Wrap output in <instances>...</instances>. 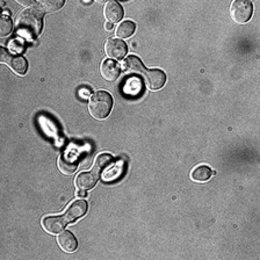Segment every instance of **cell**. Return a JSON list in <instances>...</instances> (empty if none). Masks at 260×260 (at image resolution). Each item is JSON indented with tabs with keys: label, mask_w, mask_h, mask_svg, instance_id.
<instances>
[{
	"label": "cell",
	"mask_w": 260,
	"mask_h": 260,
	"mask_svg": "<svg viewBox=\"0 0 260 260\" xmlns=\"http://www.w3.org/2000/svg\"><path fill=\"white\" fill-rule=\"evenodd\" d=\"M42 11L38 7L27 8L19 14L15 22L16 32L23 39L32 40L42 30Z\"/></svg>",
	"instance_id": "1"
},
{
	"label": "cell",
	"mask_w": 260,
	"mask_h": 260,
	"mask_svg": "<svg viewBox=\"0 0 260 260\" xmlns=\"http://www.w3.org/2000/svg\"><path fill=\"white\" fill-rule=\"evenodd\" d=\"M113 107V98L108 92L99 91L91 96L88 111L96 120H104L109 115Z\"/></svg>",
	"instance_id": "2"
},
{
	"label": "cell",
	"mask_w": 260,
	"mask_h": 260,
	"mask_svg": "<svg viewBox=\"0 0 260 260\" xmlns=\"http://www.w3.org/2000/svg\"><path fill=\"white\" fill-rule=\"evenodd\" d=\"M253 13V6L249 0H236L230 6L231 19L236 23H245L249 21Z\"/></svg>",
	"instance_id": "3"
},
{
	"label": "cell",
	"mask_w": 260,
	"mask_h": 260,
	"mask_svg": "<svg viewBox=\"0 0 260 260\" xmlns=\"http://www.w3.org/2000/svg\"><path fill=\"white\" fill-rule=\"evenodd\" d=\"M124 162L123 160H112L106 166L105 170L99 174V177L105 182H114L122 177L124 172Z\"/></svg>",
	"instance_id": "4"
},
{
	"label": "cell",
	"mask_w": 260,
	"mask_h": 260,
	"mask_svg": "<svg viewBox=\"0 0 260 260\" xmlns=\"http://www.w3.org/2000/svg\"><path fill=\"white\" fill-rule=\"evenodd\" d=\"M105 52L109 58L121 59L127 54V46L120 39H108L105 43Z\"/></svg>",
	"instance_id": "5"
},
{
	"label": "cell",
	"mask_w": 260,
	"mask_h": 260,
	"mask_svg": "<svg viewBox=\"0 0 260 260\" xmlns=\"http://www.w3.org/2000/svg\"><path fill=\"white\" fill-rule=\"evenodd\" d=\"M144 80L146 84V87L151 91H158L165 85L166 76L165 73L157 70V69H152V70H148L144 73Z\"/></svg>",
	"instance_id": "6"
},
{
	"label": "cell",
	"mask_w": 260,
	"mask_h": 260,
	"mask_svg": "<svg viewBox=\"0 0 260 260\" xmlns=\"http://www.w3.org/2000/svg\"><path fill=\"white\" fill-rule=\"evenodd\" d=\"M87 211V203L81 200L73 201L64 213V218L67 223H73L77 219L83 217Z\"/></svg>",
	"instance_id": "7"
},
{
	"label": "cell",
	"mask_w": 260,
	"mask_h": 260,
	"mask_svg": "<svg viewBox=\"0 0 260 260\" xmlns=\"http://www.w3.org/2000/svg\"><path fill=\"white\" fill-rule=\"evenodd\" d=\"M122 89H123V93L127 96L136 98L138 95H141L142 89H143V84H142L140 77L130 76L124 80Z\"/></svg>",
	"instance_id": "8"
},
{
	"label": "cell",
	"mask_w": 260,
	"mask_h": 260,
	"mask_svg": "<svg viewBox=\"0 0 260 260\" xmlns=\"http://www.w3.org/2000/svg\"><path fill=\"white\" fill-rule=\"evenodd\" d=\"M67 221L64 217L59 216H50L42 219V226L47 233L51 235L60 234L64 230Z\"/></svg>",
	"instance_id": "9"
},
{
	"label": "cell",
	"mask_w": 260,
	"mask_h": 260,
	"mask_svg": "<svg viewBox=\"0 0 260 260\" xmlns=\"http://www.w3.org/2000/svg\"><path fill=\"white\" fill-rule=\"evenodd\" d=\"M104 15L108 20V22L116 23L123 16V10L117 2H108L106 3L104 8Z\"/></svg>",
	"instance_id": "10"
},
{
	"label": "cell",
	"mask_w": 260,
	"mask_h": 260,
	"mask_svg": "<svg viewBox=\"0 0 260 260\" xmlns=\"http://www.w3.org/2000/svg\"><path fill=\"white\" fill-rule=\"evenodd\" d=\"M120 67L119 64L113 62V60H105L100 68V72L103 78L106 81H109V83H113L120 76Z\"/></svg>",
	"instance_id": "11"
},
{
	"label": "cell",
	"mask_w": 260,
	"mask_h": 260,
	"mask_svg": "<svg viewBox=\"0 0 260 260\" xmlns=\"http://www.w3.org/2000/svg\"><path fill=\"white\" fill-rule=\"evenodd\" d=\"M122 70L125 73L132 76L140 75L144 71V65L141 59L136 56H128L123 62H122Z\"/></svg>",
	"instance_id": "12"
},
{
	"label": "cell",
	"mask_w": 260,
	"mask_h": 260,
	"mask_svg": "<svg viewBox=\"0 0 260 260\" xmlns=\"http://www.w3.org/2000/svg\"><path fill=\"white\" fill-rule=\"evenodd\" d=\"M57 244L65 252H73L77 249V239L70 231H62L57 237Z\"/></svg>",
	"instance_id": "13"
},
{
	"label": "cell",
	"mask_w": 260,
	"mask_h": 260,
	"mask_svg": "<svg viewBox=\"0 0 260 260\" xmlns=\"http://www.w3.org/2000/svg\"><path fill=\"white\" fill-rule=\"evenodd\" d=\"M98 180V176L94 172H83L76 178L75 184L77 188L81 190L92 189L95 186Z\"/></svg>",
	"instance_id": "14"
},
{
	"label": "cell",
	"mask_w": 260,
	"mask_h": 260,
	"mask_svg": "<svg viewBox=\"0 0 260 260\" xmlns=\"http://www.w3.org/2000/svg\"><path fill=\"white\" fill-rule=\"evenodd\" d=\"M58 169L65 176H71L77 170L76 158L71 153L63 154L58 159Z\"/></svg>",
	"instance_id": "15"
},
{
	"label": "cell",
	"mask_w": 260,
	"mask_h": 260,
	"mask_svg": "<svg viewBox=\"0 0 260 260\" xmlns=\"http://www.w3.org/2000/svg\"><path fill=\"white\" fill-rule=\"evenodd\" d=\"M211 174H213V172H211V170L208 168V166L200 165L192 170V172H190V179H192L194 182L202 184V182H206L209 180Z\"/></svg>",
	"instance_id": "16"
},
{
	"label": "cell",
	"mask_w": 260,
	"mask_h": 260,
	"mask_svg": "<svg viewBox=\"0 0 260 260\" xmlns=\"http://www.w3.org/2000/svg\"><path fill=\"white\" fill-rule=\"evenodd\" d=\"M8 67L12 69V71L15 72L16 75L23 76L27 72V60L21 56H12V58L8 63Z\"/></svg>",
	"instance_id": "17"
},
{
	"label": "cell",
	"mask_w": 260,
	"mask_h": 260,
	"mask_svg": "<svg viewBox=\"0 0 260 260\" xmlns=\"http://www.w3.org/2000/svg\"><path fill=\"white\" fill-rule=\"evenodd\" d=\"M136 27H135V23L132 22V21H123L121 22L119 26L116 28V31L115 34L117 38L121 39H128L130 38L134 34V31H135Z\"/></svg>",
	"instance_id": "18"
},
{
	"label": "cell",
	"mask_w": 260,
	"mask_h": 260,
	"mask_svg": "<svg viewBox=\"0 0 260 260\" xmlns=\"http://www.w3.org/2000/svg\"><path fill=\"white\" fill-rule=\"evenodd\" d=\"M113 159H114V158L108 153L99 154V156L95 158L94 166H93V172H94L96 176L99 177V174L103 172L106 166H107Z\"/></svg>",
	"instance_id": "19"
},
{
	"label": "cell",
	"mask_w": 260,
	"mask_h": 260,
	"mask_svg": "<svg viewBox=\"0 0 260 260\" xmlns=\"http://www.w3.org/2000/svg\"><path fill=\"white\" fill-rule=\"evenodd\" d=\"M40 124H41V127H42L43 132L46 133L48 136L55 137V138L58 136V129H57L55 122L52 120H49L46 116H41Z\"/></svg>",
	"instance_id": "20"
},
{
	"label": "cell",
	"mask_w": 260,
	"mask_h": 260,
	"mask_svg": "<svg viewBox=\"0 0 260 260\" xmlns=\"http://www.w3.org/2000/svg\"><path fill=\"white\" fill-rule=\"evenodd\" d=\"M64 5V2H42L39 3L38 6L41 11L44 12H55L58 11Z\"/></svg>",
	"instance_id": "21"
},
{
	"label": "cell",
	"mask_w": 260,
	"mask_h": 260,
	"mask_svg": "<svg viewBox=\"0 0 260 260\" xmlns=\"http://www.w3.org/2000/svg\"><path fill=\"white\" fill-rule=\"evenodd\" d=\"M12 32V21L7 16H3L0 19V36L2 38H6Z\"/></svg>",
	"instance_id": "22"
},
{
	"label": "cell",
	"mask_w": 260,
	"mask_h": 260,
	"mask_svg": "<svg viewBox=\"0 0 260 260\" xmlns=\"http://www.w3.org/2000/svg\"><path fill=\"white\" fill-rule=\"evenodd\" d=\"M11 58H12V56L10 55V52L6 51L4 48L0 49V62L8 64V63H10Z\"/></svg>",
	"instance_id": "23"
},
{
	"label": "cell",
	"mask_w": 260,
	"mask_h": 260,
	"mask_svg": "<svg viewBox=\"0 0 260 260\" xmlns=\"http://www.w3.org/2000/svg\"><path fill=\"white\" fill-rule=\"evenodd\" d=\"M91 93H92L91 89L87 88V87H81V88H79V91H78L79 96L81 98V99H84V100L91 96Z\"/></svg>",
	"instance_id": "24"
},
{
	"label": "cell",
	"mask_w": 260,
	"mask_h": 260,
	"mask_svg": "<svg viewBox=\"0 0 260 260\" xmlns=\"http://www.w3.org/2000/svg\"><path fill=\"white\" fill-rule=\"evenodd\" d=\"M76 194H77V197H78V198H85V197H86V193H85V190H81V189H79Z\"/></svg>",
	"instance_id": "25"
},
{
	"label": "cell",
	"mask_w": 260,
	"mask_h": 260,
	"mask_svg": "<svg viewBox=\"0 0 260 260\" xmlns=\"http://www.w3.org/2000/svg\"><path fill=\"white\" fill-rule=\"evenodd\" d=\"M105 28L107 30H112L113 29V23H111V22H107L105 24Z\"/></svg>",
	"instance_id": "26"
}]
</instances>
